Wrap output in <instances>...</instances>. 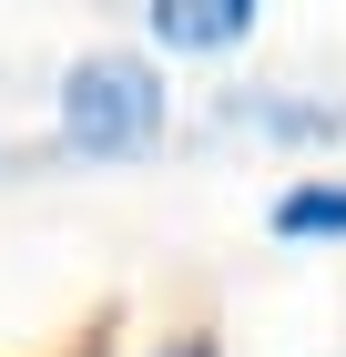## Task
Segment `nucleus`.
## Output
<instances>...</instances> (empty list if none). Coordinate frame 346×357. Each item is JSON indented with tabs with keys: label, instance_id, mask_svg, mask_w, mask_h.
I'll use <instances>...</instances> for the list:
<instances>
[{
	"label": "nucleus",
	"instance_id": "nucleus-3",
	"mask_svg": "<svg viewBox=\"0 0 346 357\" xmlns=\"http://www.w3.org/2000/svg\"><path fill=\"white\" fill-rule=\"evenodd\" d=\"M235 123H255V133H285V143H336L346 133V112L336 102H285V92H235Z\"/></svg>",
	"mask_w": 346,
	"mask_h": 357
},
{
	"label": "nucleus",
	"instance_id": "nucleus-4",
	"mask_svg": "<svg viewBox=\"0 0 346 357\" xmlns=\"http://www.w3.org/2000/svg\"><path fill=\"white\" fill-rule=\"evenodd\" d=\"M275 235H346V184H295V194H275Z\"/></svg>",
	"mask_w": 346,
	"mask_h": 357
},
{
	"label": "nucleus",
	"instance_id": "nucleus-1",
	"mask_svg": "<svg viewBox=\"0 0 346 357\" xmlns=\"http://www.w3.org/2000/svg\"><path fill=\"white\" fill-rule=\"evenodd\" d=\"M163 133V72L143 52H81L61 72V143L92 164H123Z\"/></svg>",
	"mask_w": 346,
	"mask_h": 357
},
{
	"label": "nucleus",
	"instance_id": "nucleus-2",
	"mask_svg": "<svg viewBox=\"0 0 346 357\" xmlns=\"http://www.w3.org/2000/svg\"><path fill=\"white\" fill-rule=\"evenodd\" d=\"M244 31H255L244 0H163V10H153V41H163V52H235Z\"/></svg>",
	"mask_w": 346,
	"mask_h": 357
}]
</instances>
